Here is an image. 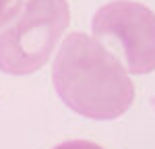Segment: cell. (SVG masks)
Wrapping results in <instances>:
<instances>
[{"instance_id": "3", "label": "cell", "mask_w": 155, "mask_h": 149, "mask_svg": "<svg viewBox=\"0 0 155 149\" xmlns=\"http://www.w3.org/2000/svg\"><path fill=\"white\" fill-rule=\"evenodd\" d=\"M93 35L118 50L132 74L155 71V12L141 2L116 0L93 17Z\"/></svg>"}, {"instance_id": "2", "label": "cell", "mask_w": 155, "mask_h": 149, "mask_svg": "<svg viewBox=\"0 0 155 149\" xmlns=\"http://www.w3.org/2000/svg\"><path fill=\"white\" fill-rule=\"evenodd\" d=\"M71 8L66 0H27L23 15L0 31V71L31 74L50 60L66 27Z\"/></svg>"}, {"instance_id": "1", "label": "cell", "mask_w": 155, "mask_h": 149, "mask_svg": "<svg viewBox=\"0 0 155 149\" xmlns=\"http://www.w3.org/2000/svg\"><path fill=\"white\" fill-rule=\"evenodd\" d=\"M52 81L68 108L93 120L120 118L134 101L128 71L104 44L87 33H71L62 41Z\"/></svg>"}, {"instance_id": "4", "label": "cell", "mask_w": 155, "mask_h": 149, "mask_svg": "<svg viewBox=\"0 0 155 149\" xmlns=\"http://www.w3.org/2000/svg\"><path fill=\"white\" fill-rule=\"evenodd\" d=\"M25 0H0V27L6 25L17 12L21 11Z\"/></svg>"}, {"instance_id": "5", "label": "cell", "mask_w": 155, "mask_h": 149, "mask_svg": "<svg viewBox=\"0 0 155 149\" xmlns=\"http://www.w3.org/2000/svg\"><path fill=\"white\" fill-rule=\"evenodd\" d=\"M52 149H104L97 143H91V141H83V139H77V141H66V143H60Z\"/></svg>"}]
</instances>
